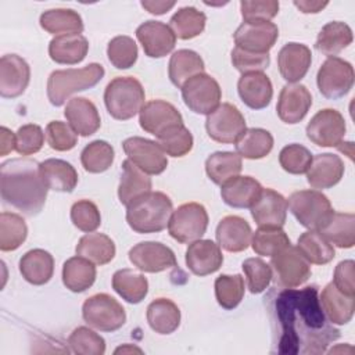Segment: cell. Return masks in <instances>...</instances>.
Returning <instances> with one entry per match:
<instances>
[{"instance_id":"55","label":"cell","mask_w":355,"mask_h":355,"mask_svg":"<svg viewBox=\"0 0 355 355\" xmlns=\"http://www.w3.org/2000/svg\"><path fill=\"white\" fill-rule=\"evenodd\" d=\"M71 220L82 232L92 233L101 223L97 205L90 200H79L71 207Z\"/></svg>"},{"instance_id":"5","label":"cell","mask_w":355,"mask_h":355,"mask_svg":"<svg viewBox=\"0 0 355 355\" xmlns=\"http://www.w3.org/2000/svg\"><path fill=\"white\" fill-rule=\"evenodd\" d=\"M146 93L133 76H116L104 90V104L108 114L118 121L133 118L144 105Z\"/></svg>"},{"instance_id":"11","label":"cell","mask_w":355,"mask_h":355,"mask_svg":"<svg viewBox=\"0 0 355 355\" xmlns=\"http://www.w3.org/2000/svg\"><path fill=\"white\" fill-rule=\"evenodd\" d=\"M318 89L329 100L344 97L354 86V68L340 57H327L316 75Z\"/></svg>"},{"instance_id":"59","label":"cell","mask_w":355,"mask_h":355,"mask_svg":"<svg viewBox=\"0 0 355 355\" xmlns=\"http://www.w3.org/2000/svg\"><path fill=\"white\" fill-rule=\"evenodd\" d=\"M241 17L244 22H266L275 18L279 12V1L263 0V1H248L240 3Z\"/></svg>"},{"instance_id":"19","label":"cell","mask_w":355,"mask_h":355,"mask_svg":"<svg viewBox=\"0 0 355 355\" xmlns=\"http://www.w3.org/2000/svg\"><path fill=\"white\" fill-rule=\"evenodd\" d=\"M31 80L28 62L17 54H6L0 60V96L4 98L19 97Z\"/></svg>"},{"instance_id":"7","label":"cell","mask_w":355,"mask_h":355,"mask_svg":"<svg viewBox=\"0 0 355 355\" xmlns=\"http://www.w3.org/2000/svg\"><path fill=\"white\" fill-rule=\"evenodd\" d=\"M82 316L89 326L100 331H115L126 322L123 306L105 293L89 297L82 305Z\"/></svg>"},{"instance_id":"50","label":"cell","mask_w":355,"mask_h":355,"mask_svg":"<svg viewBox=\"0 0 355 355\" xmlns=\"http://www.w3.org/2000/svg\"><path fill=\"white\" fill-rule=\"evenodd\" d=\"M137 44L129 36H115L108 42L107 55L116 69H128L137 60Z\"/></svg>"},{"instance_id":"27","label":"cell","mask_w":355,"mask_h":355,"mask_svg":"<svg viewBox=\"0 0 355 355\" xmlns=\"http://www.w3.org/2000/svg\"><path fill=\"white\" fill-rule=\"evenodd\" d=\"M237 92L243 103L252 110L268 107L273 96L272 82L263 72L243 73L237 82Z\"/></svg>"},{"instance_id":"17","label":"cell","mask_w":355,"mask_h":355,"mask_svg":"<svg viewBox=\"0 0 355 355\" xmlns=\"http://www.w3.org/2000/svg\"><path fill=\"white\" fill-rule=\"evenodd\" d=\"M279 37V28L270 21L266 22H243L233 39L236 47L251 53H269Z\"/></svg>"},{"instance_id":"13","label":"cell","mask_w":355,"mask_h":355,"mask_svg":"<svg viewBox=\"0 0 355 355\" xmlns=\"http://www.w3.org/2000/svg\"><path fill=\"white\" fill-rule=\"evenodd\" d=\"M306 137L319 147H337L345 136L344 116L333 108L318 111L306 125Z\"/></svg>"},{"instance_id":"14","label":"cell","mask_w":355,"mask_h":355,"mask_svg":"<svg viewBox=\"0 0 355 355\" xmlns=\"http://www.w3.org/2000/svg\"><path fill=\"white\" fill-rule=\"evenodd\" d=\"M122 147L128 159L147 175H159L168 166L165 151L154 140L133 136L123 140Z\"/></svg>"},{"instance_id":"52","label":"cell","mask_w":355,"mask_h":355,"mask_svg":"<svg viewBox=\"0 0 355 355\" xmlns=\"http://www.w3.org/2000/svg\"><path fill=\"white\" fill-rule=\"evenodd\" d=\"M241 266L247 279V287L252 294H259L268 288L273 277L269 263L261 258H247Z\"/></svg>"},{"instance_id":"58","label":"cell","mask_w":355,"mask_h":355,"mask_svg":"<svg viewBox=\"0 0 355 355\" xmlns=\"http://www.w3.org/2000/svg\"><path fill=\"white\" fill-rule=\"evenodd\" d=\"M232 64L241 73L263 72L270 64V57L269 53L259 54L234 47L232 50Z\"/></svg>"},{"instance_id":"12","label":"cell","mask_w":355,"mask_h":355,"mask_svg":"<svg viewBox=\"0 0 355 355\" xmlns=\"http://www.w3.org/2000/svg\"><path fill=\"white\" fill-rule=\"evenodd\" d=\"M205 129L214 141L232 144L236 143L237 139L245 132L247 126L244 115L236 105L222 103L216 110L207 115Z\"/></svg>"},{"instance_id":"22","label":"cell","mask_w":355,"mask_h":355,"mask_svg":"<svg viewBox=\"0 0 355 355\" xmlns=\"http://www.w3.org/2000/svg\"><path fill=\"white\" fill-rule=\"evenodd\" d=\"M312 62V53L302 43L290 42L284 44L277 54L280 75L288 83L300 82L308 72Z\"/></svg>"},{"instance_id":"57","label":"cell","mask_w":355,"mask_h":355,"mask_svg":"<svg viewBox=\"0 0 355 355\" xmlns=\"http://www.w3.org/2000/svg\"><path fill=\"white\" fill-rule=\"evenodd\" d=\"M15 151L21 155H32L42 150L44 144V133L39 125L28 123L21 126L17 133Z\"/></svg>"},{"instance_id":"54","label":"cell","mask_w":355,"mask_h":355,"mask_svg":"<svg viewBox=\"0 0 355 355\" xmlns=\"http://www.w3.org/2000/svg\"><path fill=\"white\" fill-rule=\"evenodd\" d=\"M311 161H312L311 151L302 144H297V143L283 147L279 154L280 166L291 175L306 173L311 165Z\"/></svg>"},{"instance_id":"6","label":"cell","mask_w":355,"mask_h":355,"mask_svg":"<svg viewBox=\"0 0 355 355\" xmlns=\"http://www.w3.org/2000/svg\"><path fill=\"white\" fill-rule=\"evenodd\" d=\"M287 207L300 225L318 232L323 229L334 214L330 200L319 190L294 191L288 197Z\"/></svg>"},{"instance_id":"37","label":"cell","mask_w":355,"mask_h":355,"mask_svg":"<svg viewBox=\"0 0 355 355\" xmlns=\"http://www.w3.org/2000/svg\"><path fill=\"white\" fill-rule=\"evenodd\" d=\"M40 26L55 36L80 35L83 32L82 17L71 8H53L40 15Z\"/></svg>"},{"instance_id":"23","label":"cell","mask_w":355,"mask_h":355,"mask_svg":"<svg viewBox=\"0 0 355 355\" xmlns=\"http://www.w3.org/2000/svg\"><path fill=\"white\" fill-rule=\"evenodd\" d=\"M223 263L220 247L212 240H196L186 250V265L191 273L207 276L216 272Z\"/></svg>"},{"instance_id":"16","label":"cell","mask_w":355,"mask_h":355,"mask_svg":"<svg viewBox=\"0 0 355 355\" xmlns=\"http://www.w3.org/2000/svg\"><path fill=\"white\" fill-rule=\"evenodd\" d=\"M129 261L141 272L158 273L178 265L173 251L159 241H141L130 248Z\"/></svg>"},{"instance_id":"3","label":"cell","mask_w":355,"mask_h":355,"mask_svg":"<svg viewBox=\"0 0 355 355\" xmlns=\"http://www.w3.org/2000/svg\"><path fill=\"white\" fill-rule=\"evenodd\" d=\"M172 212V200L165 193L148 191L126 207V222L136 233H158L168 226Z\"/></svg>"},{"instance_id":"20","label":"cell","mask_w":355,"mask_h":355,"mask_svg":"<svg viewBox=\"0 0 355 355\" xmlns=\"http://www.w3.org/2000/svg\"><path fill=\"white\" fill-rule=\"evenodd\" d=\"M312 105V96L309 90L300 83H288L283 86L276 111L279 118L288 125L301 122Z\"/></svg>"},{"instance_id":"43","label":"cell","mask_w":355,"mask_h":355,"mask_svg":"<svg viewBox=\"0 0 355 355\" xmlns=\"http://www.w3.org/2000/svg\"><path fill=\"white\" fill-rule=\"evenodd\" d=\"M297 248L309 263L315 265L329 263L336 257L333 244L318 230L302 233L298 237Z\"/></svg>"},{"instance_id":"33","label":"cell","mask_w":355,"mask_h":355,"mask_svg":"<svg viewBox=\"0 0 355 355\" xmlns=\"http://www.w3.org/2000/svg\"><path fill=\"white\" fill-rule=\"evenodd\" d=\"M148 191H151V178L126 158L122 162V175L118 186L121 204L128 207L133 200Z\"/></svg>"},{"instance_id":"21","label":"cell","mask_w":355,"mask_h":355,"mask_svg":"<svg viewBox=\"0 0 355 355\" xmlns=\"http://www.w3.org/2000/svg\"><path fill=\"white\" fill-rule=\"evenodd\" d=\"M287 200L273 189H262L251 207V216L259 227H282L287 218Z\"/></svg>"},{"instance_id":"2","label":"cell","mask_w":355,"mask_h":355,"mask_svg":"<svg viewBox=\"0 0 355 355\" xmlns=\"http://www.w3.org/2000/svg\"><path fill=\"white\" fill-rule=\"evenodd\" d=\"M46 186L40 164L29 158H11L0 165V194L6 205L25 216L40 214L46 204Z\"/></svg>"},{"instance_id":"24","label":"cell","mask_w":355,"mask_h":355,"mask_svg":"<svg viewBox=\"0 0 355 355\" xmlns=\"http://www.w3.org/2000/svg\"><path fill=\"white\" fill-rule=\"evenodd\" d=\"M218 245L229 252H241L251 244L252 230L248 222L237 215H227L216 226Z\"/></svg>"},{"instance_id":"49","label":"cell","mask_w":355,"mask_h":355,"mask_svg":"<svg viewBox=\"0 0 355 355\" xmlns=\"http://www.w3.org/2000/svg\"><path fill=\"white\" fill-rule=\"evenodd\" d=\"M215 297L223 309H234L244 297V279L241 275H220L215 280Z\"/></svg>"},{"instance_id":"39","label":"cell","mask_w":355,"mask_h":355,"mask_svg":"<svg viewBox=\"0 0 355 355\" xmlns=\"http://www.w3.org/2000/svg\"><path fill=\"white\" fill-rule=\"evenodd\" d=\"M351 28L341 21L327 22L318 33L315 47L327 57H336L352 43Z\"/></svg>"},{"instance_id":"48","label":"cell","mask_w":355,"mask_h":355,"mask_svg":"<svg viewBox=\"0 0 355 355\" xmlns=\"http://www.w3.org/2000/svg\"><path fill=\"white\" fill-rule=\"evenodd\" d=\"M114 148L105 140H94L89 143L80 153V162L86 172H105L114 162Z\"/></svg>"},{"instance_id":"63","label":"cell","mask_w":355,"mask_h":355,"mask_svg":"<svg viewBox=\"0 0 355 355\" xmlns=\"http://www.w3.org/2000/svg\"><path fill=\"white\" fill-rule=\"evenodd\" d=\"M329 3L327 1H309V0H295L294 6L304 14H316L322 11Z\"/></svg>"},{"instance_id":"35","label":"cell","mask_w":355,"mask_h":355,"mask_svg":"<svg viewBox=\"0 0 355 355\" xmlns=\"http://www.w3.org/2000/svg\"><path fill=\"white\" fill-rule=\"evenodd\" d=\"M96 266L83 257H72L62 265V283L72 293H83L96 280Z\"/></svg>"},{"instance_id":"47","label":"cell","mask_w":355,"mask_h":355,"mask_svg":"<svg viewBox=\"0 0 355 355\" xmlns=\"http://www.w3.org/2000/svg\"><path fill=\"white\" fill-rule=\"evenodd\" d=\"M291 241L282 227H259L251 239V247L261 257H273Z\"/></svg>"},{"instance_id":"56","label":"cell","mask_w":355,"mask_h":355,"mask_svg":"<svg viewBox=\"0 0 355 355\" xmlns=\"http://www.w3.org/2000/svg\"><path fill=\"white\" fill-rule=\"evenodd\" d=\"M47 144L55 151H69L78 143V135L69 123L61 121H51L46 126Z\"/></svg>"},{"instance_id":"28","label":"cell","mask_w":355,"mask_h":355,"mask_svg":"<svg viewBox=\"0 0 355 355\" xmlns=\"http://www.w3.org/2000/svg\"><path fill=\"white\" fill-rule=\"evenodd\" d=\"M220 187L223 202L232 208H251L263 189L261 183L251 176H236Z\"/></svg>"},{"instance_id":"64","label":"cell","mask_w":355,"mask_h":355,"mask_svg":"<svg viewBox=\"0 0 355 355\" xmlns=\"http://www.w3.org/2000/svg\"><path fill=\"white\" fill-rule=\"evenodd\" d=\"M133 352H137V354H143V349H140L139 347H135V345H130V344H125V345H121L115 349V354H133Z\"/></svg>"},{"instance_id":"4","label":"cell","mask_w":355,"mask_h":355,"mask_svg":"<svg viewBox=\"0 0 355 355\" xmlns=\"http://www.w3.org/2000/svg\"><path fill=\"white\" fill-rule=\"evenodd\" d=\"M104 67L92 62L83 68L53 71L47 79V97L54 107L62 105L69 96L94 87L104 76Z\"/></svg>"},{"instance_id":"10","label":"cell","mask_w":355,"mask_h":355,"mask_svg":"<svg viewBox=\"0 0 355 355\" xmlns=\"http://www.w3.org/2000/svg\"><path fill=\"white\" fill-rule=\"evenodd\" d=\"M270 268L276 284L284 288H295L311 277V265L295 245H287L270 257Z\"/></svg>"},{"instance_id":"26","label":"cell","mask_w":355,"mask_h":355,"mask_svg":"<svg viewBox=\"0 0 355 355\" xmlns=\"http://www.w3.org/2000/svg\"><path fill=\"white\" fill-rule=\"evenodd\" d=\"M344 175L343 159L330 153L318 154L312 157L311 165L306 171V180L313 189H330L336 186Z\"/></svg>"},{"instance_id":"45","label":"cell","mask_w":355,"mask_h":355,"mask_svg":"<svg viewBox=\"0 0 355 355\" xmlns=\"http://www.w3.org/2000/svg\"><path fill=\"white\" fill-rule=\"evenodd\" d=\"M207 17L196 7L179 8L169 21V28L178 39L189 40L201 35L205 29Z\"/></svg>"},{"instance_id":"15","label":"cell","mask_w":355,"mask_h":355,"mask_svg":"<svg viewBox=\"0 0 355 355\" xmlns=\"http://www.w3.org/2000/svg\"><path fill=\"white\" fill-rule=\"evenodd\" d=\"M139 122L144 132L154 135L157 139L168 130L184 125L178 108L164 100H151L146 103L139 112Z\"/></svg>"},{"instance_id":"25","label":"cell","mask_w":355,"mask_h":355,"mask_svg":"<svg viewBox=\"0 0 355 355\" xmlns=\"http://www.w3.org/2000/svg\"><path fill=\"white\" fill-rule=\"evenodd\" d=\"M64 115L75 133L83 137L94 135L101 126L97 107L85 97L71 98L65 105Z\"/></svg>"},{"instance_id":"42","label":"cell","mask_w":355,"mask_h":355,"mask_svg":"<svg viewBox=\"0 0 355 355\" xmlns=\"http://www.w3.org/2000/svg\"><path fill=\"white\" fill-rule=\"evenodd\" d=\"M236 153L241 158L259 159L266 157L273 148V136L262 128H250L234 143Z\"/></svg>"},{"instance_id":"31","label":"cell","mask_w":355,"mask_h":355,"mask_svg":"<svg viewBox=\"0 0 355 355\" xmlns=\"http://www.w3.org/2000/svg\"><path fill=\"white\" fill-rule=\"evenodd\" d=\"M89 42L82 35H62L50 40L49 55L57 64L73 65L85 60Z\"/></svg>"},{"instance_id":"29","label":"cell","mask_w":355,"mask_h":355,"mask_svg":"<svg viewBox=\"0 0 355 355\" xmlns=\"http://www.w3.org/2000/svg\"><path fill=\"white\" fill-rule=\"evenodd\" d=\"M324 316L331 324H347L355 311V297L341 293L333 282L326 284L319 295Z\"/></svg>"},{"instance_id":"36","label":"cell","mask_w":355,"mask_h":355,"mask_svg":"<svg viewBox=\"0 0 355 355\" xmlns=\"http://www.w3.org/2000/svg\"><path fill=\"white\" fill-rule=\"evenodd\" d=\"M76 255L83 257L94 265H105L115 257V243L104 233H87L82 236L75 247Z\"/></svg>"},{"instance_id":"32","label":"cell","mask_w":355,"mask_h":355,"mask_svg":"<svg viewBox=\"0 0 355 355\" xmlns=\"http://www.w3.org/2000/svg\"><path fill=\"white\" fill-rule=\"evenodd\" d=\"M40 173L49 190L71 193L78 184L76 169L64 159L49 158L40 162Z\"/></svg>"},{"instance_id":"53","label":"cell","mask_w":355,"mask_h":355,"mask_svg":"<svg viewBox=\"0 0 355 355\" xmlns=\"http://www.w3.org/2000/svg\"><path fill=\"white\" fill-rule=\"evenodd\" d=\"M193 135L184 126H176L158 137V144L171 157H183L193 148Z\"/></svg>"},{"instance_id":"62","label":"cell","mask_w":355,"mask_h":355,"mask_svg":"<svg viewBox=\"0 0 355 355\" xmlns=\"http://www.w3.org/2000/svg\"><path fill=\"white\" fill-rule=\"evenodd\" d=\"M175 1H162V0H143L141 1V7L144 10H147L150 14H155V15H162L165 12H168L171 8L175 7Z\"/></svg>"},{"instance_id":"40","label":"cell","mask_w":355,"mask_h":355,"mask_svg":"<svg viewBox=\"0 0 355 355\" xmlns=\"http://www.w3.org/2000/svg\"><path fill=\"white\" fill-rule=\"evenodd\" d=\"M112 288L129 304L141 302L148 293V282L144 275L132 269H119L112 276Z\"/></svg>"},{"instance_id":"61","label":"cell","mask_w":355,"mask_h":355,"mask_svg":"<svg viewBox=\"0 0 355 355\" xmlns=\"http://www.w3.org/2000/svg\"><path fill=\"white\" fill-rule=\"evenodd\" d=\"M17 137L6 126L0 128V155H7L12 150H15Z\"/></svg>"},{"instance_id":"34","label":"cell","mask_w":355,"mask_h":355,"mask_svg":"<svg viewBox=\"0 0 355 355\" xmlns=\"http://www.w3.org/2000/svg\"><path fill=\"white\" fill-rule=\"evenodd\" d=\"M204 69H205V65L198 53L189 49H180L171 55L169 65H168V75L171 82L176 87L182 89V86L189 79H191L198 73H202Z\"/></svg>"},{"instance_id":"46","label":"cell","mask_w":355,"mask_h":355,"mask_svg":"<svg viewBox=\"0 0 355 355\" xmlns=\"http://www.w3.org/2000/svg\"><path fill=\"white\" fill-rule=\"evenodd\" d=\"M28 226L24 218L14 212L0 214V250L14 251L26 240Z\"/></svg>"},{"instance_id":"44","label":"cell","mask_w":355,"mask_h":355,"mask_svg":"<svg viewBox=\"0 0 355 355\" xmlns=\"http://www.w3.org/2000/svg\"><path fill=\"white\" fill-rule=\"evenodd\" d=\"M331 244L340 248H351L355 244V215L351 212H336L319 230Z\"/></svg>"},{"instance_id":"41","label":"cell","mask_w":355,"mask_h":355,"mask_svg":"<svg viewBox=\"0 0 355 355\" xmlns=\"http://www.w3.org/2000/svg\"><path fill=\"white\" fill-rule=\"evenodd\" d=\"M243 169L241 157L232 151H216L211 154L205 161V172L208 178L222 186L227 180L240 175Z\"/></svg>"},{"instance_id":"30","label":"cell","mask_w":355,"mask_h":355,"mask_svg":"<svg viewBox=\"0 0 355 355\" xmlns=\"http://www.w3.org/2000/svg\"><path fill=\"white\" fill-rule=\"evenodd\" d=\"M19 272L28 283L43 286L53 277L54 258L49 251L42 248L31 250L21 257Z\"/></svg>"},{"instance_id":"1","label":"cell","mask_w":355,"mask_h":355,"mask_svg":"<svg viewBox=\"0 0 355 355\" xmlns=\"http://www.w3.org/2000/svg\"><path fill=\"white\" fill-rule=\"evenodd\" d=\"M273 311L280 327V354H320L340 337V331L327 323L316 286L282 290Z\"/></svg>"},{"instance_id":"60","label":"cell","mask_w":355,"mask_h":355,"mask_svg":"<svg viewBox=\"0 0 355 355\" xmlns=\"http://www.w3.org/2000/svg\"><path fill=\"white\" fill-rule=\"evenodd\" d=\"M355 262L352 259L341 261L334 269L333 284L344 294L355 297Z\"/></svg>"},{"instance_id":"8","label":"cell","mask_w":355,"mask_h":355,"mask_svg":"<svg viewBox=\"0 0 355 355\" xmlns=\"http://www.w3.org/2000/svg\"><path fill=\"white\" fill-rule=\"evenodd\" d=\"M208 227V212L198 202H186L171 215L168 232L172 239L182 244L200 240Z\"/></svg>"},{"instance_id":"18","label":"cell","mask_w":355,"mask_h":355,"mask_svg":"<svg viewBox=\"0 0 355 355\" xmlns=\"http://www.w3.org/2000/svg\"><path fill=\"white\" fill-rule=\"evenodd\" d=\"M136 37L150 58L168 55L176 44V36L169 25L159 21H146L136 29Z\"/></svg>"},{"instance_id":"9","label":"cell","mask_w":355,"mask_h":355,"mask_svg":"<svg viewBox=\"0 0 355 355\" xmlns=\"http://www.w3.org/2000/svg\"><path fill=\"white\" fill-rule=\"evenodd\" d=\"M182 98L190 111L209 115L220 104L222 90L215 78L202 72L182 86Z\"/></svg>"},{"instance_id":"38","label":"cell","mask_w":355,"mask_h":355,"mask_svg":"<svg viewBox=\"0 0 355 355\" xmlns=\"http://www.w3.org/2000/svg\"><path fill=\"white\" fill-rule=\"evenodd\" d=\"M147 322L158 334H171L180 324V309L169 298H157L147 306Z\"/></svg>"},{"instance_id":"51","label":"cell","mask_w":355,"mask_h":355,"mask_svg":"<svg viewBox=\"0 0 355 355\" xmlns=\"http://www.w3.org/2000/svg\"><path fill=\"white\" fill-rule=\"evenodd\" d=\"M68 344L78 355H103L105 352L104 338L86 326L76 327L68 337Z\"/></svg>"}]
</instances>
